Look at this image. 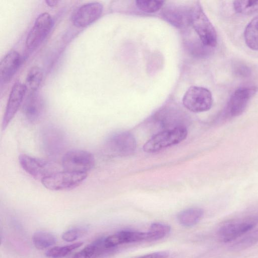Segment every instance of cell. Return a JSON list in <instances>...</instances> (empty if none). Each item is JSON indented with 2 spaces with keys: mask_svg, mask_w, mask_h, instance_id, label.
<instances>
[{
  "mask_svg": "<svg viewBox=\"0 0 258 258\" xmlns=\"http://www.w3.org/2000/svg\"><path fill=\"white\" fill-rule=\"evenodd\" d=\"M170 231L171 227L167 224L153 223L146 232V241H153L162 239L167 236Z\"/></svg>",
  "mask_w": 258,
  "mask_h": 258,
  "instance_id": "obj_23",
  "label": "cell"
},
{
  "mask_svg": "<svg viewBox=\"0 0 258 258\" xmlns=\"http://www.w3.org/2000/svg\"><path fill=\"white\" fill-rule=\"evenodd\" d=\"M43 74L37 66L33 67L29 71L26 78L25 86L29 93L35 92L42 81Z\"/></svg>",
  "mask_w": 258,
  "mask_h": 258,
  "instance_id": "obj_24",
  "label": "cell"
},
{
  "mask_svg": "<svg viewBox=\"0 0 258 258\" xmlns=\"http://www.w3.org/2000/svg\"><path fill=\"white\" fill-rule=\"evenodd\" d=\"M190 24L203 44L212 48L216 46L217 37L216 30L199 2L191 8Z\"/></svg>",
  "mask_w": 258,
  "mask_h": 258,
  "instance_id": "obj_1",
  "label": "cell"
},
{
  "mask_svg": "<svg viewBox=\"0 0 258 258\" xmlns=\"http://www.w3.org/2000/svg\"><path fill=\"white\" fill-rule=\"evenodd\" d=\"M20 53L12 50L6 54L0 63V76L1 81L5 83L9 82L15 75L21 63Z\"/></svg>",
  "mask_w": 258,
  "mask_h": 258,
  "instance_id": "obj_17",
  "label": "cell"
},
{
  "mask_svg": "<svg viewBox=\"0 0 258 258\" xmlns=\"http://www.w3.org/2000/svg\"><path fill=\"white\" fill-rule=\"evenodd\" d=\"M57 1H46V4L50 7H54L56 6L58 3Z\"/></svg>",
  "mask_w": 258,
  "mask_h": 258,
  "instance_id": "obj_31",
  "label": "cell"
},
{
  "mask_svg": "<svg viewBox=\"0 0 258 258\" xmlns=\"http://www.w3.org/2000/svg\"><path fill=\"white\" fill-rule=\"evenodd\" d=\"M20 165L28 174L41 180L44 177L57 172V166L52 161L36 158L26 154L19 156Z\"/></svg>",
  "mask_w": 258,
  "mask_h": 258,
  "instance_id": "obj_8",
  "label": "cell"
},
{
  "mask_svg": "<svg viewBox=\"0 0 258 258\" xmlns=\"http://www.w3.org/2000/svg\"><path fill=\"white\" fill-rule=\"evenodd\" d=\"M169 255V252L168 251L162 250L146 254L134 258H167Z\"/></svg>",
  "mask_w": 258,
  "mask_h": 258,
  "instance_id": "obj_30",
  "label": "cell"
},
{
  "mask_svg": "<svg viewBox=\"0 0 258 258\" xmlns=\"http://www.w3.org/2000/svg\"><path fill=\"white\" fill-rule=\"evenodd\" d=\"M105 151L109 154L125 156L132 154L136 148L134 137L126 132L114 133L106 140Z\"/></svg>",
  "mask_w": 258,
  "mask_h": 258,
  "instance_id": "obj_9",
  "label": "cell"
},
{
  "mask_svg": "<svg viewBox=\"0 0 258 258\" xmlns=\"http://www.w3.org/2000/svg\"><path fill=\"white\" fill-rule=\"evenodd\" d=\"M136 3L137 7L143 12L152 13L161 8L164 1L138 0L136 1Z\"/></svg>",
  "mask_w": 258,
  "mask_h": 258,
  "instance_id": "obj_27",
  "label": "cell"
},
{
  "mask_svg": "<svg viewBox=\"0 0 258 258\" xmlns=\"http://www.w3.org/2000/svg\"><path fill=\"white\" fill-rule=\"evenodd\" d=\"M56 242L55 236L52 233L44 231L35 232L32 236V242L38 249H47L54 245Z\"/></svg>",
  "mask_w": 258,
  "mask_h": 258,
  "instance_id": "obj_21",
  "label": "cell"
},
{
  "mask_svg": "<svg viewBox=\"0 0 258 258\" xmlns=\"http://www.w3.org/2000/svg\"><path fill=\"white\" fill-rule=\"evenodd\" d=\"M186 127L182 125L161 131L152 137L143 146L148 153H153L177 144L187 136Z\"/></svg>",
  "mask_w": 258,
  "mask_h": 258,
  "instance_id": "obj_2",
  "label": "cell"
},
{
  "mask_svg": "<svg viewBox=\"0 0 258 258\" xmlns=\"http://www.w3.org/2000/svg\"><path fill=\"white\" fill-rule=\"evenodd\" d=\"M258 224V215L230 220L219 228L218 234L222 241H234L255 228Z\"/></svg>",
  "mask_w": 258,
  "mask_h": 258,
  "instance_id": "obj_3",
  "label": "cell"
},
{
  "mask_svg": "<svg viewBox=\"0 0 258 258\" xmlns=\"http://www.w3.org/2000/svg\"><path fill=\"white\" fill-rule=\"evenodd\" d=\"M86 226H77L64 231L61 235V238L67 242H74L84 235L87 232Z\"/></svg>",
  "mask_w": 258,
  "mask_h": 258,
  "instance_id": "obj_28",
  "label": "cell"
},
{
  "mask_svg": "<svg viewBox=\"0 0 258 258\" xmlns=\"http://www.w3.org/2000/svg\"><path fill=\"white\" fill-rule=\"evenodd\" d=\"M234 72L241 77H247L250 73L249 69L241 63H236L234 67Z\"/></svg>",
  "mask_w": 258,
  "mask_h": 258,
  "instance_id": "obj_29",
  "label": "cell"
},
{
  "mask_svg": "<svg viewBox=\"0 0 258 258\" xmlns=\"http://www.w3.org/2000/svg\"><path fill=\"white\" fill-rule=\"evenodd\" d=\"M191 11V8L171 5L163 9L162 16L171 25L181 28L190 24Z\"/></svg>",
  "mask_w": 258,
  "mask_h": 258,
  "instance_id": "obj_16",
  "label": "cell"
},
{
  "mask_svg": "<svg viewBox=\"0 0 258 258\" xmlns=\"http://www.w3.org/2000/svg\"><path fill=\"white\" fill-rule=\"evenodd\" d=\"M83 244V242H78L63 246L52 247L46 251L45 254L49 258H63Z\"/></svg>",
  "mask_w": 258,
  "mask_h": 258,
  "instance_id": "obj_25",
  "label": "cell"
},
{
  "mask_svg": "<svg viewBox=\"0 0 258 258\" xmlns=\"http://www.w3.org/2000/svg\"><path fill=\"white\" fill-rule=\"evenodd\" d=\"M45 105L43 98L36 92L29 93L22 107L23 114L31 123L40 120L45 111Z\"/></svg>",
  "mask_w": 258,
  "mask_h": 258,
  "instance_id": "obj_14",
  "label": "cell"
},
{
  "mask_svg": "<svg viewBox=\"0 0 258 258\" xmlns=\"http://www.w3.org/2000/svg\"><path fill=\"white\" fill-rule=\"evenodd\" d=\"M27 88L25 84L16 82L12 88L2 121V130H5L12 121L23 101Z\"/></svg>",
  "mask_w": 258,
  "mask_h": 258,
  "instance_id": "obj_13",
  "label": "cell"
},
{
  "mask_svg": "<svg viewBox=\"0 0 258 258\" xmlns=\"http://www.w3.org/2000/svg\"><path fill=\"white\" fill-rule=\"evenodd\" d=\"M257 90V87L254 86H243L237 89L227 103L224 110L225 116L232 118L241 115Z\"/></svg>",
  "mask_w": 258,
  "mask_h": 258,
  "instance_id": "obj_6",
  "label": "cell"
},
{
  "mask_svg": "<svg viewBox=\"0 0 258 258\" xmlns=\"http://www.w3.org/2000/svg\"><path fill=\"white\" fill-rule=\"evenodd\" d=\"M41 142L43 150L48 156H58L66 145V137L63 132L59 128L48 125L41 132Z\"/></svg>",
  "mask_w": 258,
  "mask_h": 258,
  "instance_id": "obj_10",
  "label": "cell"
},
{
  "mask_svg": "<svg viewBox=\"0 0 258 258\" xmlns=\"http://www.w3.org/2000/svg\"><path fill=\"white\" fill-rule=\"evenodd\" d=\"M109 250L105 246L104 238H100L86 246L70 258H97Z\"/></svg>",
  "mask_w": 258,
  "mask_h": 258,
  "instance_id": "obj_18",
  "label": "cell"
},
{
  "mask_svg": "<svg viewBox=\"0 0 258 258\" xmlns=\"http://www.w3.org/2000/svg\"><path fill=\"white\" fill-rule=\"evenodd\" d=\"M94 164L95 159L93 155L84 150H70L62 158V166L66 171L87 173Z\"/></svg>",
  "mask_w": 258,
  "mask_h": 258,
  "instance_id": "obj_7",
  "label": "cell"
},
{
  "mask_svg": "<svg viewBox=\"0 0 258 258\" xmlns=\"http://www.w3.org/2000/svg\"><path fill=\"white\" fill-rule=\"evenodd\" d=\"M203 215V209L192 208L179 212L177 215V219L181 225L189 227L196 225L202 218Z\"/></svg>",
  "mask_w": 258,
  "mask_h": 258,
  "instance_id": "obj_19",
  "label": "cell"
},
{
  "mask_svg": "<svg viewBox=\"0 0 258 258\" xmlns=\"http://www.w3.org/2000/svg\"><path fill=\"white\" fill-rule=\"evenodd\" d=\"M87 176L86 173H79L64 170L57 171L43 178V185L51 190L72 189L82 183Z\"/></svg>",
  "mask_w": 258,
  "mask_h": 258,
  "instance_id": "obj_4",
  "label": "cell"
},
{
  "mask_svg": "<svg viewBox=\"0 0 258 258\" xmlns=\"http://www.w3.org/2000/svg\"><path fill=\"white\" fill-rule=\"evenodd\" d=\"M146 232L122 230L104 238V242L106 247L110 250L122 244L146 241Z\"/></svg>",
  "mask_w": 258,
  "mask_h": 258,
  "instance_id": "obj_15",
  "label": "cell"
},
{
  "mask_svg": "<svg viewBox=\"0 0 258 258\" xmlns=\"http://www.w3.org/2000/svg\"><path fill=\"white\" fill-rule=\"evenodd\" d=\"M244 35L246 45L252 50H258V16L247 24Z\"/></svg>",
  "mask_w": 258,
  "mask_h": 258,
  "instance_id": "obj_22",
  "label": "cell"
},
{
  "mask_svg": "<svg viewBox=\"0 0 258 258\" xmlns=\"http://www.w3.org/2000/svg\"><path fill=\"white\" fill-rule=\"evenodd\" d=\"M213 102L211 92L208 89L199 86H191L186 91L182 98L184 106L193 112L209 110Z\"/></svg>",
  "mask_w": 258,
  "mask_h": 258,
  "instance_id": "obj_5",
  "label": "cell"
},
{
  "mask_svg": "<svg viewBox=\"0 0 258 258\" xmlns=\"http://www.w3.org/2000/svg\"><path fill=\"white\" fill-rule=\"evenodd\" d=\"M103 6L98 2H91L78 8L72 17L73 24L77 27H86L101 16L103 12Z\"/></svg>",
  "mask_w": 258,
  "mask_h": 258,
  "instance_id": "obj_12",
  "label": "cell"
},
{
  "mask_svg": "<svg viewBox=\"0 0 258 258\" xmlns=\"http://www.w3.org/2000/svg\"><path fill=\"white\" fill-rule=\"evenodd\" d=\"M258 242V228H254L238 238L231 245L233 250L245 249Z\"/></svg>",
  "mask_w": 258,
  "mask_h": 258,
  "instance_id": "obj_20",
  "label": "cell"
},
{
  "mask_svg": "<svg viewBox=\"0 0 258 258\" xmlns=\"http://www.w3.org/2000/svg\"><path fill=\"white\" fill-rule=\"evenodd\" d=\"M52 26V19L49 14H40L26 39V46L29 50L37 48L43 41L50 32Z\"/></svg>",
  "mask_w": 258,
  "mask_h": 258,
  "instance_id": "obj_11",
  "label": "cell"
},
{
  "mask_svg": "<svg viewBox=\"0 0 258 258\" xmlns=\"http://www.w3.org/2000/svg\"><path fill=\"white\" fill-rule=\"evenodd\" d=\"M235 11L243 15H251L258 12V0L235 1L233 2Z\"/></svg>",
  "mask_w": 258,
  "mask_h": 258,
  "instance_id": "obj_26",
  "label": "cell"
}]
</instances>
